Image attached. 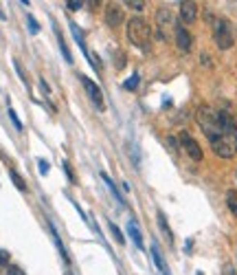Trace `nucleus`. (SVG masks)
Segmentation results:
<instances>
[{
  "label": "nucleus",
  "mask_w": 237,
  "mask_h": 275,
  "mask_svg": "<svg viewBox=\"0 0 237 275\" xmlns=\"http://www.w3.org/2000/svg\"><path fill=\"white\" fill-rule=\"evenodd\" d=\"M202 132L207 134L213 152L220 159H233L237 154V126L228 113L200 106L195 113Z\"/></svg>",
  "instance_id": "f257e3e1"
},
{
  "label": "nucleus",
  "mask_w": 237,
  "mask_h": 275,
  "mask_svg": "<svg viewBox=\"0 0 237 275\" xmlns=\"http://www.w3.org/2000/svg\"><path fill=\"white\" fill-rule=\"evenodd\" d=\"M128 40L138 49H147L152 42V27L145 18H138L134 16L128 22Z\"/></svg>",
  "instance_id": "f03ea898"
},
{
  "label": "nucleus",
  "mask_w": 237,
  "mask_h": 275,
  "mask_svg": "<svg viewBox=\"0 0 237 275\" xmlns=\"http://www.w3.org/2000/svg\"><path fill=\"white\" fill-rule=\"evenodd\" d=\"M213 35H215V42H218V49L226 51V49L233 47V33H231V24L226 20L218 18L213 22Z\"/></svg>",
  "instance_id": "7ed1b4c3"
},
{
  "label": "nucleus",
  "mask_w": 237,
  "mask_h": 275,
  "mask_svg": "<svg viewBox=\"0 0 237 275\" xmlns=\"http://www.w3.org/2000/svg\"><path fill=\"white\" fill-rule=\"evenodd\" d=\"M156 29H158L161 40H169L171 38V31H176V22H174V16H171L169 9H158V14H156Z\"/></svg>",
  "instance_id": "20e7f679"
},
{
  "label": "nucleus",
  "mask_w": 237,
  "mask_h": 275,
  "mask_svg": "<svg viewBox=\"0 0 237 275\" xmlns=\"http://www.w3.org/2000/svg\"><path fill=\"white\" fill-rule=\"evenodd\" d=\"M180 146H182V150L189 154L191 161H202V147L198 146V141H195L189 132H180Z\"/></svg>",
  "instance_id": "39448f33"
},
{
  "label": "nucleus",
  "mask_w": 237,
  "mask_h": 275,
  "mask_svg": "<svg viewBox=\"0 0 237 275\" xmlns=\"http://www.w3.org/2000/svg\"><path fill=\"white\" fill-rule=\"evenodd\" d=\"M79 81L84 84V88H86V93H88V97H90L92 104H95L97 108L104 110V93H101L99 86H97L92 80H88L86 75H79Z\"/></svg>",
  "instance_id": "423d86ee"
},
{
  "label": "nucleus",
  "mask_w": 237,
  "mask_h": 275,
  "mask_svg": "<svg viewBox=\"0 0 237 275\" xmlns=\"http://www.w3.org/2000/svg\"><path fill=\"white\" fill-rule=\"evenodd\" d=\"M174 35H176V44H178V49L180 51H191V44H193V38H191V33L187 31L182 24H176V31H174Z\"/></svg>",
  "instance_id": "0eeeda50"
},
{
  "label": "nucleus",
  "mask_w": 237,
  "mask_h": 275,
  "mask_svg": "<svg viewBox=\"0 0 237 275\" xmlns=\"http://www.w3.org/2000/svg\"><path fill=\"white\" fill-rule=\"evenodd\" d=\"M105 22L112 29L123 22V11H121V7H118L117 2H110V5L105 7Z\"/></svg>",
  "instance_id": "6e6552de"
},
{
  "label": "nucleus",
  "mask_w": 237,
  "mask_h": 275,
  "mask_svg": "<svg viewBox=\"0 0 237 275\" xmlns=\"http://www.w3.org/2000/svg\"><path fill=\"white\" fill-rule=\"evenodd\" d=\"M180 18L187 24L195 22V18H198V5L195 2H180Z\"/></svg>",
  "instance_id": "1a4fd4ad"
},
{
  "label": "nucleus",
  "mask_w": 237,
  "mask_h": 275,
  "mask_svg": "<svg viewBox=\"0 0 237 275\" xmlns=\"http://www.w3.org/2000/svg\"><path fill=\"white\" fill-rule=\"evenodd\" d=\"M152 260H154V264L158 266L161 275H169V269H167V262L163 260V256H161V251H158L156 244H152Z\"/></svg>",
  "instance_id": "9d476101"
},
{
  "label": "nucleus",
  "mask_w": 237,
  "mask_h": 275,
  "mask_svg": "<svg viewBox=\"0 0 237 275\" xmlns=\"http://www.w3.org/2000/svg\"><path fill=\"white\" fill-rule=\"evenodd\" d=\"M71 24V33H73V38L77 40V44H79V49L84 51V55H88V49H86V38H84V33L79 31V27H77L75 22H68ZM88 57H92V55H88Z\"/></svg>",
  "instance_id": "9b49d317"
},
{
  "label": "nucleus",
  "mask_w": 237,
  "mask_h": 275,
  "mask_svg": "<svg viewBox=\"0 0 237 275\" xmlns=\"http://www.w3.org/2000/svg\"><path fill=\"white\" fill-rule=\"evenodd\" d=\"M158 227H161V231L165 233V238H167V242H174V233H171V229H169V225H167V218H165V213L163 211H158Z\"/></svg>",
  "instance_id": "f8f14e48"
},
{
  "label": "nucleus",
  "mask_w": 237,
  "mask_h": 275,
  "mask_svg": "<svg viewBox=\"0 0 237 275\" xmlns=\"http://www.w3.org/2000/svg\"><path fill=\"white\" fill-rule=\"evenodd\" d=\"M128 233H130V238H132V242L136 244L138 249H143V238H141V231H138V227H136V223H130L128 225Z\"/></svg>",
  "instance_id": "ddd939ff"
},
{
  "label": "nucleus",
  "mask_w": 237,
  "mask_h": 275,
  "mask_svg": "<svg viewBox=\"0 0 237 275\" xmlns=\"http://www.w3.org/2000/svg\"><path fill=\"white\" fill-rule=\"evenodd\" d=\"M101 178H104V183H105V185H108V187H110V192H112V194H114V198H117V200H118V203L123 205V198H121V194H118V190H117V185H114V183H112V178H110V176H108V174H105V172H101Z\"/></svg>",
  "instance_id": "4468645a"
},
{
  "label": "nucleus",
  "mask_w": 237,
  "mask_h": 275,
  "mask_svg": "<svg viewBox=\"0 0 237 275\" xmlns=\"http://www.w3.org/2000/svg\"><path fill=\"white\" fill-rule=\"evenodd\" d=\"M55 33H57V40H59V49H62L64 57H66V62H68V64H73V55H71V51H68L66 42H64V35H62V31H59V29H55Z\"/></svg>",
  "instance_id": "2eb2a0df"
},
{
  "label": "nucleus",
  "mask_w": 237,
  "mask_h": 275,
  "mask_svg": "<svg viewBox=\"0 0 237 275\" xmlns=\"http://www.w3.org/2000/svg\"><path fill=\"white\" fill-rule=\"evenodd\" d=\"M51 233H53V240H55V244H57V249H59V253H62V260L68 264V251L64 249L62 240H59V236H57V231H55V227H53V225H51Z\"/></svg>",
  "instance_id": "dca6fc26"
},
{
  "label": "nucleus",
  "mask_w": 237,
  "mask_h": 275,
  "mask_svg": "<svg viewBox=\"0 0 237 275\" xmlns=\"http://www.w3.org/2000/svg\"><path fill=\"white\" fill-rule=\"evenodd\" d=\"M9 176H11V180H14V185L18 187L20 192H27V183L22 180V176H20L18 172H15V170H9Z\"/></svg>",
  "instance_id": "f3484780"
},
{
  "label": "nucleus",
  "mask_w": 237,
  "mask_h": 275,
  "mask_svg": "<svg viewBox=\"0 0 237 275\" xmlns=\"http://www.w3.org/2000/svg\"><path fill=\"white\" fill-rule=\"evenodd\" d=\"M226 205H228V209L233 211V216L237 218V192H228L226 194Z\"/></svg>",
  "instance_id": "a211bd4d"
},
{
  "label": "nucleus",
  "mask_w": 237,
  "mask_h": 275,
  "mask_svg": "<svg viewBox=\"0 0 237 275\" xmlns=\"http://www.w3.org/2000/svg\"><path fill=\"white\" fill-rule=\"evenodd\" d=\"M138 84H141V77H138V73H134V75L123 84V88H125V90H136Z\"/></svg>",
  "instance_id": "6ab92c4d"
},
{
  "label": "nucleus",
  "mask_w": 237,
  "mask_h": 275,
  "mask_svg": "<svg viewBox=\"0 0 237 275\" xmlns=\"http://www.w3.org/2000/svg\"><path fill=\"white\" fill-rule=\"evenodd\" d=\"M110 231L114 233V238H117V242H118V244H123V242H125V238H123V233H121V229H118L114 223H110Z\"/></svg>",
  "instance_id": "aec40b11"
},
{
  "label": "nucleus",
  "mask_w": 237,
  "mask_h": 275,
  "mask_svg": "<svg viewBox=\"0 0 237 275\" xmlns=\"http://www.w3.org/2000/svg\"><path fill=\"white\" fill-rule=\"evenodd\" d=\"M9 119L14 121V126H15V130H22V121L18 119V114H15V110L14 108H9Z\"/></svg>",
  "instance_id": "412c9836"
},
{
  "label": "nucleus",
  "mask_w": 237,
  "mask_h": 275,
  "mask_svg": "<svg viewBox=\"0 0 237 275\" xmlns=\"http://www.w3.org/2000/svg\"><path fill=\"white\" fill-rule=\"evenodd\" d=\"M66 7H68L71 11H77V9H81V7H84V2H79V0H68Z\"/></svg>",
  "instance_id": "4be33fe9"
},
{
  "label": "nucleus",
  "mask_w": 237,
  "mask_h": 275,
  "mask_svg": "<svg viewBox=\"0 0 237 275\" xmlns=\"http://www.w3.org/2000/svg\"><path fill=\"white\" fill-rule=\"evenodd\" d=\"M125 5H128V7H132V9H136V11H141L143 7H145V2H141V0H138V2H134V0H128Z\"/></svg>",
  "instance_id": "5701e85b"
},
{
  "label": "nucleus",
  "mask_w": 237,
  "mask_h": 275,
  "mask_svg": "<svg viewBox=\"0 0 237 275\" xmlns=\"http://www.w3.org/2000/svg\"><path fill=\"white\" fill-rule=\"evenodd\" d=\"M64 172H66V174H68V178H71L73 180V183H75V174H73V170H71V163H68V161H64Z\"/></svg>",
  "instance_id": "b1692460"
},
{
  "label": "nucleus",
  "mask_w": 237,
  "mask_h": 275,
  "mask_svg": "<svg viewBox=\"0 0 237 275\" xmlns=\"http://www.w3.org/2000/svg\"><path fill=\"white\" fill-rule=\"evenodd\" d=\"M7 275H24V271L18 269V266H9V269H7Z\"/></svg>",
  "instance_id": "393cba45"
},
{
  "label": "nucleus",
  "mask_w": 237,
  "mask_h": 275,
  "mask_svg": "<svg viewBox=\"0 0 237 275\" xmlns=\"http://www.w3.org/2000/svg\"><path fill=\"white\" fill-rule=\"evenodd\" d=\"M29 29H31V33H38L40 31V27H38V22H35L33 18H29Z\"/></svg>",
  "instance_id": "a878e982"
},
{
  "label": "nucleus",
  "mask_w": 237,
  "mask_h": 275,
  "mask_svg": "<svg viewBox=\"0 0 237 275\" xmlns=\"http://www.w3.org/2000/svg\"><path fill=\"white\" fill-rule=\"evenodd\" d=\"M38 165H40V174H46V172H48V163L44 161V159H40Z\"/></svg>",
  "instance_id": "bb28decb"
},
{
  "label": "nucleus",
  "mask_w": 237,
  "mask_h": 275,
  "mask_svg": "<svg viewBox=\"0 0 237 275\" xmlns=\"http://www.w3.org/2000/svg\"><path fill=\"white\" fill-rule=\"evenodd\" d=\"M222 275H237V273H235V269H233L231 264H224V269H222Z\"/></svg>",
  "instance_id": "cd10ccee"
},
{
  "label": "nucleus",
  "mask_w": 237,
  "mask_h": 275,
  "mask_svg": "<svg viewBox=\"0 0 237 275\" xmlns=\"http://www.w3.org/2000/svg\"><path fill=\"white\" fill-rule=\"evenodd\" d=\"M9 262V256H7V251H0V264H7Z\"/></svg>",
  "instance_id": "c85d7f7f"
},
{
  "label": "nucleus",
  "mask_w": 237,
  "mask_h": 275,
  "mask_svg": "<svg viewBox=\"0 0 237 275\" xmlns=\"http://www.w3.org/2000/svg\"><path fill=\"white\" fill-rule=\"evenodd\" d=\"M0 18H2V20H5V14H2V9H0Z\"/></svg>",
  "instance_id": "c756f323"
},
{
  "label": "nucleus",
  "mask_w": 237,
  "mask_h": 275,
  "mask_svg": "<svg viewBox=\"0 0 237 275\" xmlns=\"http://www.w3.org/2000/svg\"><path fill=\"white\" fill-rule=\"evenodd\" d=\"M198 275H202V273H198Z\"/></svg>",
  "instance_id": "7c9ffc66"
}]
</instances>
